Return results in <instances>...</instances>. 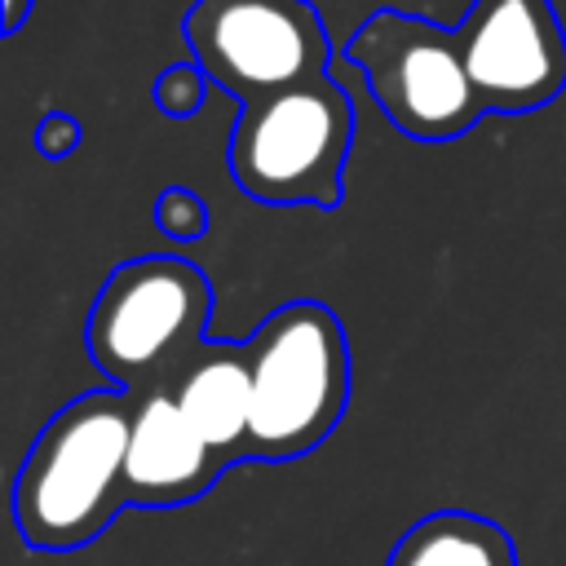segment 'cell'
Instances as JSON below:
<instances>
[{
  "mask_svg": "<svg viewBox=\"0 0 566 566\" xmlns=\"http://www.w3.org/2000/svg\"><path fill=\"white\" fill-rule=\"evenodd\" d=\"M340 57L363 71L371 102L411 142H455L486 115L455 27L376 9L345 40Z\"/></svg>",
  "mask_w": 566,
  "mask_h": 566,
  "instance_id": "obj_5",
  "label": "cell"
},
{
  "mask_svg": "<svg viewBox=\"0 0 566 566\" xmlns=\"http://www.w3.org/2000/svg\"><path fill=\"white\" fill-rule=\"evenodd\" d=\"M172 398L199 438L230 464L243 460L252 424V349L248 340H199L172 367Z\"/></svg>",
  "mask_w": 566,
  "mask_h": 566,
  "instance_id": "obj_9",
  "label": "cell"
},
{
  "mask_svg": "<svg viewBox=\"0 0 566 566\" xmlns=\"http://www.w3.org/2000/svg\"><path fill=\"white\" fill-rule=\"evenodd\" d=\"M80 137H84V128H80V119L66 115V111H49V115L35 124V150H40L44 159H66V155L80 146Z\"/></svg>",
  "mask_w": 566,
  "mask_h": 566,
  "instance_id": "obj_13",
  "label": "cell"
},
{
  "mask_svg": "<svg viewBox=\"0 0 566 566\" xmlns=\"http://www.w3.org/2000/svg\"><path fill=\"white\" fill-rule=\"evenodd\" d=\"M142 389L102 385L35 433L13 478V526L35 553H75L93 544L124 500V460Z\"/></svg>",
  "mask_w": 566,
  "mask_h": 566,
  "instance_id": "obj_1",
  "label": "cell"
},
{
  "mask_svg": "<svg viewBox=\"0 0 566 566\" xmlns=\"http://www.w3.org/2000/svg\"><path fill=\"white\" fill-rule=\"evenodd\" d=\"M230 460L212 451L199 429L181 416L168 385H155L137 398L128 460H124V500L142 509H177L208 495Z\"/></svg>",
  "mask_w": 566,
  "mask_h": 566,
  "instance_id": "obj_8",
  "label": "cell"
},
{
  "mask_svg": "<svg viewBox=\"0 0 566 566\" xmlns=\"http://www.w3.org/2000/svg\"><path fill=\"white\" fill-rule=\"evenodd\" d=\"M208 88H212V80H208V71H203L195 57H190V62H168V66L155 75V84H150L155 106H159L168 119H190V115L203 106Z\"/></svg>",
  "mask_w": 566,
  "mask_h": 566,
  "instance_id": "obj_11",
  "label": "cell"
},
{
  "mask_svg": "<svg viewBox=\"0 0 566 566\" xmlns=\"http://www.w3.org/2000/svg\"><path fill=\"white\" fill-rule=\"evenodd\" d=\"M35 9V0H4V18H0V31L4 35H13V31H22V22H27V13Z\"/></svg>",
  "mask_w": 566,
  "mask_h": 566,
  "instance_id": "obj_14",
  "label": "cell"
},
{
  "mask_svg": "<svg viewBox=\"0 0 566 566\" xmlns=\"http://www.w3.org/2000/svg\"><path fill=\"white\" fill-rule=\"evenodd\" d=\"M385 566H517V548L495 517L438 509L394 539Z\"/></svg>",
  "mask_w": 566,
  "mask_h": 566,
  "instance_id": "obj_10",
  "label": "cell"
},
{
  "mask_svg": "<svg viewBox=\"0 0 566 566\" xmlns=\"http://www.w3.org/2000/svg\"><path fill=\"white\" fill-rule=\"evenodd\" d=\"M155 226L172 243H195L208 230V203L190 186H164L155 199Z\"/></svg>",
  "mask_w": 566,
  "mask_h": 566,
  "instance_id": "obj_12",
  "label": "cell"
},
{
  "mask_svg": "<svg viewBox=\"0 0 566 566\" xmlns=\"http://www.w3.org/2000/svg\"><path fill=\"white\" fill-rule=\"evenodd\" d=\"M486 111L526 115L566 88V27L553 0H473L455 22Z\"/></svg>",
  "mask_w": 566,
  "mask_h": 566,
  "instance_id": "obj_7",
  "label": "cell"
},
{
  "mask_svg": "<svg viewBox=\"0 0 566 566\" xmlns=\"http://www.w3.org/2000/svg\"><path fill=\"white\" fill-rule=\"evenodd\" d=\"M354 124V102L332 71L243 102L226 146L230 177L270 208H336Z\"/></svg>",
  "mask_w": 566,
  "mask_h": 566,
  "instance_id": "obj_3",
  "label": "cell"
},
{
  "mask_svg": "<svg viewBox=\"0 0 566 566\" xmlns=\"http://www.w3.org/2000/svg\"><path fill=\"white\" fill-rule=\"evenodd\" d=\"M252 424L243 460H301L318 451L349 407V340L332 305L287 301L248 336Z\"/></svg>",
  "mask_w": 566,
  "mask_h": 566,
  "instance_id": "obj_2",
  "label": "cell"
},
{
  "mask_svg": "<svg viewBox=\"0 0 566 566\" xmlns=\"http://www.w3.org/2000/svg\"><path fill=\"white\" fill-rule=\"evenodd\" d=\"M208 314L212 283L195 261L177 252L133 256L97 287L84 318V345L111 385L142 389V380L172 371L203 340Z\"/></svg>",
  "mask_w": 566,
  "mask_h": 566,
  "instance_id": "obj_4",
  "label": "cell"
},
{
  "mask_svg": "<svg viewBox=\"0 0 566 566\" xmlns=\"http://www.w3.org/2000/svg\"><path fill=\"white\" fill-rule=\"evenodd\" d=\"M190 57L239 106L332 71V40L310 0H195L181 18Z\"/></svg>",
  "mask_w": 566,
  "mask_h": 566,
  "instance_id": "obj_6",
  "label": "cell"
}]
</instances>
